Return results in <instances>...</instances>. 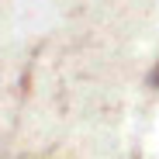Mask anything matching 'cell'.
I'll return each mask as SVG.
<instances>
[{
  "instance_id": "1",
  "label": "cell",
  "mask_w": 159,
  "mask_h": 159,
  "mask_svg": "<svg viewBox=\"0 0 159 159\" xmlns=\"http://www.w3.org/2000/svg\"><path fill=\"white\" fill-rule=\"evenodd\" d=\"M149 80H152V87H156V90H159V66H156V69H152V76H149Z\"/></svg>"
}]
</instances>
